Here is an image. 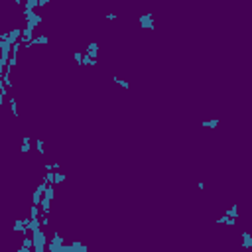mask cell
I'll use <instances>...</instances> for the list:
<instances>
[{
    "label": "cell",
    "instance_id": "19",
    "mask_svg": "<svg viewBox=\"0 0 252 252\" xmlns=\"http://www.w3.org/2000/svg\"><path fill=\"white\" fill-rule=\"evenodd\" d=\"M30 215H32V217H37V215H40V209L36 207V203H33V205H32V209H30Z\"/></svg>",
    "mask_w": 252,
    "mask_h": 252
},
{
    "label": "cell",
    "instance_id": "4",
    "mask_svg": "<svg viewBox=\"0 0 252 252\" xmlns=\"http://www.w3.org/2000/svg\"><path fill=\"white\" fill-rule=\"evenodd\" d=\"M22 33H24V30H20V28H14L12 32L8 33V36H10V37H8V41H10V43L14 46V43L18 41V37H22Z\"/></svg>",
    "mask_w": 252,
    "mask_h": 252
},
{
    "label": "cell",
    "instance_id": "9",
    "mask_svg": "<svg viewBox=\"0 0 252 252\" xmlns=\"http://www.w3.org/2000/svg\"><path fill=\"white\" fill-rule=\"evenodd\" d=\"M252 246V234L244 231L242 232V248H250Z\"/></svg>",
    "mask_w": 252,
    "mask_h": 252
},
{
    "label": "cell",
    "instance_id": "8",
    "mask_svg": "<svg viewBox=\"0 0 252 252\" xmlns=\"http://www.w3.org/2000/svg\"><path fill=\"white\" fill-rule=\"evenodd\" d=\"M30 144H32V140H30V136H24V138H22V146H20V152H22V154H28V152H30Z\"/></svg>",
    "mask_w": 252,
    "mask_h": 252
},
{
    "label": "cell",
    "instance_id": "6",
    "mask_svg": "<svg viewBox=\"0 0 252 252\" xmlns=\"http://www.w3.org/2000/svg\"><path fill=\"white\" fill-rule=\"evenodd\" d=\"M69 250H81V252H87V250H89V246H87V244L77 242V240H73V242L69 244Z\"/></svg>",
    "mask_w": 252,
    "mask_h": 252
},
{
    "label": "cell",
    "instance_id": "20",
    "mask_svg": "<svg viewBox=\"0 0 252 252\" xmlns=\"http://www.w3.org/2000/svg\"><path fill=\"white\" fill-rule=\"evenodd\" d=\"M20 47H22V43H20V41H16V43H14V46H12V53L16 55V53H18V49H20Z\"/></svg>",
    "mask_w": 252,
    "mask_h": 252
},
{
    "label": "cell",
    "instance_id": "16",
    "mask_svg": "<svg viewBox=\"0 0 252 252\" xmlns=\"http://www.w3.org/2000/svg\"><path fill=\"white\" fill-rule=\"evenodd\" d=\"M36 6H40V0H28V2H26V6H24V8H30V10H33V8H36Z\"/></svg>",
    "mask_w": 252,
    "mask_h": 252
},
{
    "label": "cell",
    "instance_id": "11",
    "mask_svg": "<svg viewBox=\"0 0 252 252\" xmlns=\"http://www.w3.org/2000/svg\"><path fill=\"white\" fill-rule=\"evenodd\" d=\"M112 81H114L116 85H120L122 89H130V83H128V81H124V79H120L118 75H114V77H112Z\"/></svg>",
    "mask_w": 252,
    "mask_h": 252
},
{
    "label": "cell",
    "instance_id": "15",
    "mask_svg": "<svg viewBox=\"0 0 252 252\" xmlns=\"http://www.w3.org/2000/svg\"><path fill=\"white\" fill-rule=\"evenodd\" d=\"M65 179H67V175H65V174H59V171L55 170V183H63Z\"/></svg>",
    "mask_w": 252,
    "mask_h": 252
},
{
    "label": "cell",
    "instance_id": "24",
    "mask_svg": "<svg viewBox=\"0 0 252 252\" xmlns=\"http://www.w3.org/2000/svg\"><path fill=\"white\" fill-rule=\"evenodd\" d=\"M51 0H40V6H46V4H49Z\"/></svg>",
    "mask_w": 252,
    "mask_h": 252
},
{
    "label": "cell",
    "instance_id": "14",
    "mask_svg": "<svg viewBox=\"0 0 252 252\" xmlns=\"http://www.w3.org/2000/svg\"><path fill=\"white\" fill-rule=\"evenodd\" d=\"M36 150H37V154H40V156H43V154H46V148H43V140H40V138L36 140Z\"/></svg>",
    "mask_w": 252,
    "mask_h": 252
},
{
    "label": "cell",
    "instance_id": "12",
    "mask_svg": "<svg viewBox=\"0 0 252 252\" xmlns=\"http://www.w3.org/2000/svg\"><path fill=\"white\" fill-rule=\"evenodd\" d=\"M46 197H49L51 201H53V197H55V187H53V183H47V187H46Z\"/></svg>",
    "mask_w": 252,
    "mask_h": 252
},
{
    "label": "cell",
    "instance_id": "23",
    "mask_svg": "<svg viewBox=\"0 0 252 252\" xmlns=\"http://www.w3.org/2000/svg\"><path fill=\"white\" fill-rule=\"evenodd\" d=\"M8 65H10V67H14V65H16V55H12V57H10Z\"/></svg>",
    "mask_w": 252,
    "mask_h": 252
},
{
    "label": "cell",
    "instance_id": "3",
    "mask_svg": "<svg viewBox=\"0 0 252 252\" xmlns=\"http://www.w3.org/2000/svg\"><path fill=\"white\" fill-rule=\"evenodd\" d=\"M85 53H87L89 57L97 59V53H99V43H97V41H91V43L87 46V51H85Z\"/></svg>",
    "mask_w": 252,
    "mask_h": 252
},
{
    "label": "cell",
    "instance_id": "18",
    "mask_svg": "<svg viewBox=\"0 0 252 252\" xmlns=\"http://www.w3.org/2000/svg\"><path fill=\"white\" fill-rule=\"evenodd\" d=\"M10 110H12V114L18 118V110H16V99H10Z\"/></svg>",
    "mask_w": 252,
    "mask_h": 252
},
{
    "label": "cell",
    "instance_id": "22",
    "mask_svg": "<svg viewBox=\"0 0 252 252\" xmlns=\"http://www.w3.org/2000/svg\"><path fill=\"white\" fill-rule=\"evenodd\" d=\"M104 18H107V20H110V22H114L116 18H118V16H116V14H112V12H110V14H107V16H104Z\"/></svg>",
    "mask_w": 252,
    "mask_h": 252
},
{
    "label": "cell",
    "instance_id": "21",
    "mask_svg": "<svg viewBox=\"0 0 252 252\" xmlns=\"http://www.w3.org/2000/svg\"><path fill=\"white\" fill-rule=\"evenodd\" d=\"M227 221H228V215H223L219 221H217V225H227Z\"/></svg>",
    "mask_w": 252,
    "mask_h": 252
},
{
    "label": "cell",
    "instance_id": "10",
    "mask_svg": "<svg viewBox=\"0 0 252 252\" xmlns=\"http://www.w3.org/2000/svg\"><path fill=\"white\" fill-rule=\"evenodd\" d=\"M37 43H47V36L41 33V36H37V37H32V41L28 43V47L30 46H37Z\"/></svg>",
    "mask_w": 252,
    "mask_h": 252
},
{
    "label": "cell",
    "instance_id": "5",
    "mask_svg": "<svg viewBox=\"0 0 252 252\" xmlns=\"http://www.w3.org/2000/svg\"><path fill=\"white\" fill-rule=\"evenodd\" d=\"M40 205H41V211H43V215H49V211H51V199L43 195V199H41Z\"/></svg>",
    "mask_w": 252,
    "mask_h": 252
},
{
    "label": "cell",
    "instance_id": "17",
    "mask_svg": "<svg viewBox=\"0 0 252 252\" xmlns=\"http://www.w3.org/2000/svg\"><path fill=\"white\" fill-rule=\"evenodd\" d=\"M73 57H75V61H77L79 65H83V57H85V55H83L81 51H75V53H73Z\"/></svg>",
    "mask_w": 252,
    "mask_h": 252
},
{
    "label": "cell",
    "instance_id": "2",
    "mask_svg": "<svg viewBox=\"0 0 252 252\" xmlns=\"http://www.w3.org/2000/svg\"><path fill=\"white\" fill-rule=\"evenodd\" d=\"M138 22H140V26L144 30H154V14L152 12H148V14H144V16H140L138 18Z\"/></svg>",
    "mask_w": 252,
    "mask_h": 252
},
{
    "label": "cell",
    "instance_id": "13",
    "mask_svg": "<svg viewBox=\"0 0 252 252\" xmlns=\"http://www.w3.org/2000/svg\"><path fill=\"white\" fill-rule=\"evenodd\" d=\"M225 215L232 217V219H238V209H236V205H232L231 209H227V213H225Z\"/></svg>",
    "mask_w": 252,
    "mask_h": 252
},
{
    "label": "cell",
    "instance_id": "7",
    "mask_svg": "<svg viewBox=\"0 0 252 252\" xmlns=\"http://www.w3.org/2000/svg\"><path fill=\"white\" fill-rule=\"evenodd\" d=\"M219 124H221V120L219 118H213V120H203V122H201V126H205V128H217V126H219Z\"/></svg>",
    "mask_w": 252,
    "mask_h": 252
},
{
    "label": "cell",
    "instance_id": "1",
    "mask_svg": "<svg viewBox=\"0 0 252 252\" xmlns=\"http://www.w3.org/2000/svg\"><path fill=\"white\" fill-rule=\"evenodd\" d=\"M32 238H33V248H36V250H43L46 234H43V231H41V228H37V231L32 232Z\"/></svg>",
    "mask_w": 252,
    "mask_h": 252
}]
</instances>
